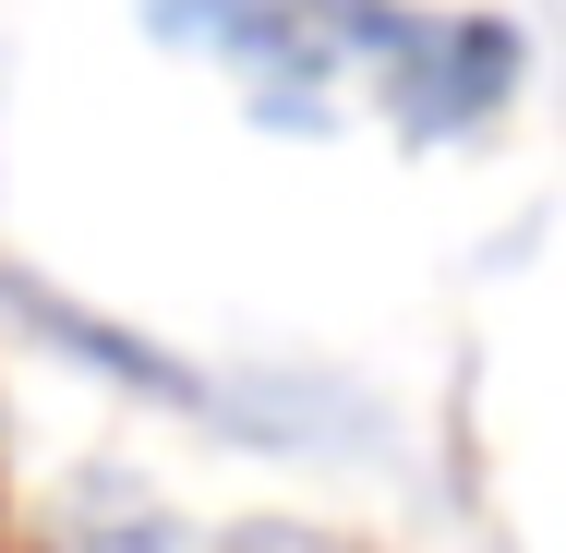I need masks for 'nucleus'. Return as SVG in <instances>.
<instances>
[{
	"instance_id": "nucleus-1",
	"label": "nucleus",
	"mask_w": 566,
	"mask_h": 553,
	"mask_svg": "<svg viewBox=\"0 0 566 553\" xmlns=\"http://www.w3.org/2000/svg\"><path fill=\"white\" fill-rule=\"evenodd\" d=\"M145 24L206 61L265 132L470 145L518 97V24L434 0H145Z\"/></svg>"
}]
</instances>
